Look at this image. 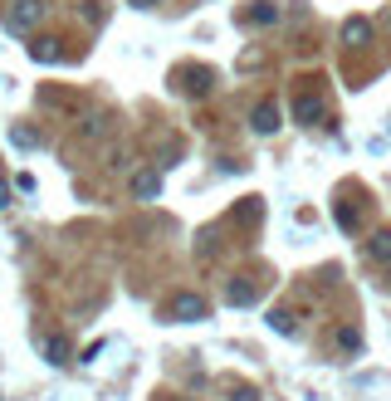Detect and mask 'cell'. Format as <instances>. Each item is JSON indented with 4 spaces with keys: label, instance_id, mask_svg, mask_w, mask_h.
<instances>
[{
    "label": "cell",
    "instance_id": "6da1fadb",
    "mask_svg": "<svg viewBox=\"0 0 391 401\" xmlns=\"http://www.w3.org/2000/svg\"><path fill=\"white\" fill-rule=\"evenodd\" d=\"M39 15H44V0H15L10 15H6V25L10 30H30V25H39Z\"/></svg>",
    "mask_w": 391,
    "mask_h": 401
},
{
    "label": "cell",
    "instance_id": "7a4b0ae2",
    "mask_svg": "<svg viewBox=\"0 0 391 401\" xmlns=\"http://www.w3.org/2000/svg\"><path fill=\"white\" fill-rule=\"evenodd\" d=\"M172 318H177V323H191V318H205V304H201L196 294H181V299H172Z\"/></svg>",
    "mask_w": 391,
    "mask_h": 401
},
{
    "label": "cell",
    "instance_id": "3957f363",
    "mask_svg": "<svg viewBox=\"0 0 391 401\" xmlns=\"http://www.w3.org/2000/svg\"><path fill=\"white\" fill-rule=\"evenodd\" d=\"M161 191V177H157V171H137V177H132V196H157Z\"/></svg>",
    "mask_w": 391,
    "mask_h": 401
},
{
    "label": "cell",
    "instance_id": "277c9868",
    "mask_svg": "<svg viewBox=\"0 0 391 401\" xmlns=\"http://www.w3.org/2000/svg\"><path fill=\"white\" fill-rule=\"evenodd\" d=\"M30 59L34 64H54V59H59V39H34L30 44Z\"/></svg>",
    "mask_w": 391,
    "mask_h": 401
},
{
    "label": "cell",
    "instance_id": "5b68a950",
    "mask_svg": "<svg viewBox=\"0 0 391 401\" xmlns=\"http://www.w3.org/2000/svg\"><path fill=\"white\" fill-rule=\"evenodd\" d=\"M274 128H279V108H274V103L254 108V133H274Z\"/></svg>",
    "mask_w": 391,
    "mask_h": 401
},
{
    "label": "cell",
    "instance_id": "8992f818",
    "mask_svg": "<svg viewBox=\"0 0 391 401\" xmlns=\"http://www.w3.org/2000/svg\"><path fill=\"white\" fill-rule=\"evenodd\" d=\"M44 353H49V362H64V358H69V342H64V338H49Z\"/></svg>",
    "mask_w": 391,
    "mask_h": 401
},
{
    "label": "cell",
    "instance_id": "52a82bcc",
    "mask_svg": "<svg viewBox=\"0 0 391 401\" xmlns=\"http://www.w3.org/2000/svg\"><path fill=\"white\" fill-rule=\"evenodd\" d=\"M6 201H10V191H6V182H0V206H6Z\"/></svg>",
    "mask_w": 391,
    "mask_h": 401
},
{
    "label": "cell",
    "instance_id": "ba28073f",
    "mask_svg": "<svg viewBox=\"0 0 391 401\" xmlns=\"http://www.w3.org/2000/svg\"><path fill=\"white\" fill-rule=\"evenodd\" d=\"M132 6H142V10H147V6H152V0H132Z\"/></svg>",
    "mask_w": 391,
    "mask_h": 401
}]
</instances>
